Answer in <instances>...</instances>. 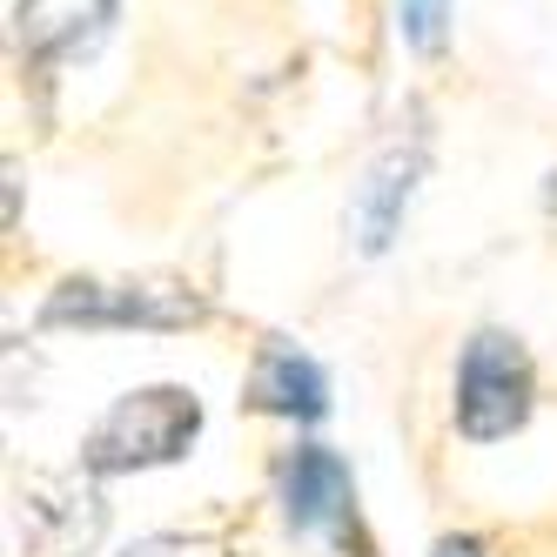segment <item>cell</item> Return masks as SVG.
Here are the masks:
<instances>
[{
  "label": "cell",
  "instance_id": "6da1fadb",
  "mask_svg": "<svg viewBox=\"0 0 557 557\" xmlns=\"http://www.w3.org/2000/svg\"><path fill=\"white\" fill-rule=\"evenodd\" d=\"M202 436V404H195V389H175V383H154V389H128L122 404H114L95 436L82 463L95 476H122V470H154V463H175L188 457V444Z\"/></svg>",
  "mask_w": 557,
  "mask_h": 557
},
{
  "label": "cell",
  "instance_id": "7a4b0ae2",
  "mask_svg": "<svg viewBox=\"0 0 557 557\" xmlns=\"http://www.w3.org/2000/svg\"><path fill=\"white\" fill-rule=\"evenodd\" d=\"M531 417V356L504 330H476L457 363V430L470 444H497Z\"/></svg>",
  "mask_w": 557,
  "mask_h": 557
},
{
  "label": "cell",
  "instance_id": "3957f363",
  "mask_svg": "<svg viewBox=\"0 0 557 557\" xmlns=\"http://www.w3.org/2000/svg\"><path fill=\"white\" fill-rule=\"evenodd\" d=\"M202 315L188 289H154V283H61L48 296V323H82V330H182Z\"/></svg>",
  "mask_w": 557,
  "mask_h": 557
},
{
  "label": "cell",
  "instance_id": "277c9868",
  "mask_svg": "<svg viewBox=\"0 0 557 557\" xmlns=\"http://www.w3.org/2000/svg\"><path fill=\"white\" fill-rule=\"evenodd\" d=\"M122 0H21L14 8V34H21V54L27 61H82L108 41Z\"/></svg>",
  "mask_w": 557,
  "mask_h": 557
},
{
  "label": "cell",
  "instance_id": "5b68a950",
  "mask_svg": "<svg viewBox=\"0 0 557 557\" xmlns=\"http://www.w3.org/2000/svg\"><path fill=\"white\" fill-rule=\"evenodd\" d=\"M349 504H356V484H349V463L323 444H302L283 470V517L289 531L302 537H323V531H343L349 524Z\"/></svg>",
  "mask_w": 557,
  "mask_h": 557
},
{
  "label": "cell",
  "instance_id": "8992f818",
  "mask_svg": "<svg viewBox=\"0 0 557 557\" xmlns=\"http://www.w3.org/2000/svg\"><path fill=\"white\" fill-rule=\"evenodd\" d=\"M417 175H423V148H383L376 162H370V175H363V188H356V249L363 256H383L389 249V235L404 228V209H410V195H417Z\"/></svg>",
  "mask_w": 557,
  "mask_h": 557
},
{
  "label": "cell",
  "instance_id": "52a82bcc",
  "mask_svg": "<svg viewBox=\"0 0 557 557\" xmlns=\"http://www.w3.org/2000/svg\"><path fill=\"white\" fill-rule=\"evenodd\" d=\"M249 404L269 410V417H296V423H315L330 410V376L315 356H302L296 343H269L256 356V376H249Z\"/></svg>",
  "mask_w": 557,
  "mask_h": 557
},
{
  "label": "cell",
  "instance_id": "ba28073f",
  "mask_svg": "<svg viewBox=\"0 0 557 557\" xmlns=\"http://www.w3.org/2000/svg\"><path fill=\"white\" fill-rule=\"evenodd\" d=\"M396 27L417 54H436L450 34V0H396Z\"/></svg>",
  "mask_w": 557,
  "mask_h": 557
},
{
  "label": "cell",
  "instance_id": "9c48e42d",
  "mask_svg": "<svg viewBox=\"0 0 557 557\" xmlns=\"http://www.w3.org/2000/svg\"><path fill=\"white\" fill-rule=\"evenodd\" d=\"M122 557H228V544L202 531H154V537H135Z\"/></svg>",
  "mask_w": 557,
  "mask_h": 557
},
{
  "label": "cell",
  "instance_id": "30bf717a",
  "mask_svg": "<svg viewBox=\"0 0 557 557\" xmlns=\"http://www.w3.org/2000/svg\"><path fill=\"white\" fill-rule=\"evenodd\" d=\"M430 557H484V544H476V537H444Z\"/></svg>",
  "mask_w": 557,
  "mask_h": 557
}]
</instances>
